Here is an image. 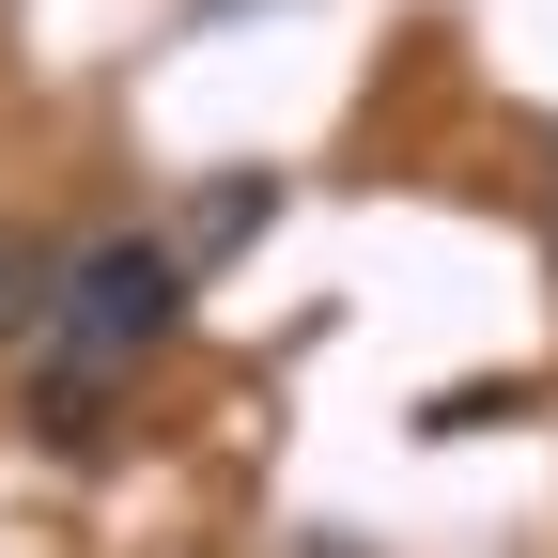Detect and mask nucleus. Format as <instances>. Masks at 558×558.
Returning <instances> with one entry per match:
<instances>
[{"label":"nucleus","instance_id":"f257e3e1","mask_svg":"<svg viewBox=\"0 0 558 558\" xmlns=\"http://www.w3.org/2000/svg\"><path fill=\"white\" fill-rule=\"evenodd\" d=\"M186 326V248H156V233H94L78 264H62V311H47V450H94L109 435V388L156 357V341Z\"/></svg>","mask_w":558,"mask_h":558},{"label":"nucleus","instance_id":"f03ea898","mask_svg":"<svg viewBox=\"0 0 558 558\" xmlns=\"http://www.w3.org/2000/svg\"><path fill=\"white\" fill-rule=\"evenodd\" d=\"M47 311H62V264L0 218V341H47Z\"/></svg>","mask_w":558,"mask_h":558}]
</instances>
